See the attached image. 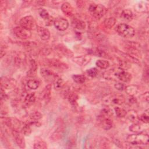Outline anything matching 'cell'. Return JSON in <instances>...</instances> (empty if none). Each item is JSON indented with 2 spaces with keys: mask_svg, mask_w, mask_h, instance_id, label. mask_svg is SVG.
<instances>
[{
  "mask_svg": "<svg viewBox=\"0 0 149 149\" xmlns=\"http://www.w3.org/2000/svg\"><path fill=\"white\" fill-rule=\"evenodd\" d=\"M148 135L141 132L128 135L126 138V140L129 144L135 146L148 144Z\"/></svg>",
  "mask_w": 149,
  "mask_h": 149,
  "instance_id": "obj_1",
  "label": "cell"
},
{
  "mask_svg": "<svg viewBox=\"0 0 149 149\" xmlns=\"http://www.w3.org/2000/svg\"><path fill=\"white\" fill-rule=\"evenodd\" d=\"M124 48L128 52V55L137 59L141 57V45L139 43L134 41H124L123 44Z\"/></svg>",
  "mask_w": 149,
  "mask_h": 149,
  "instance_id": "obj_2",
  "label": "cell"
},
{
  "mask_svg": "<svg viewBox=\"0 0 149 149\" xmlns=\"http://www.w3.org/2000/svg\"><path fill=\"white\" fill-rule=\"evenodd\" d=\"M102 101L104 104L107 106H119L124 103L125 99L122 94L113 93L108 94L104 97Z\"/></svg>",
  "mask_w": 149,
  "mask_h": 149,
  "instance_id": "obj_3",
  "label": "cell"
},
{
  "mask_svg": "<svg viewBox=\"0 0 149 149\" xmlns=\"http://www.w3.org/2000/svg\"><path fill=\"white\" fill-rule=\"evenodd\" d=\"M116 31L119 36L126 38H132L135 34L134 29L129 24L120 23L116 27Z\"/></svg>",
  "mask_w": 149,
  "mask_h": 149,
  "instance_id": "obj_4",
  "label": "cell"
},
{
  "mask_svg": "<svg viewBox=\"0 0 149 149\" xmlns=\"http://www.w3.org/2000/svg\"><path fill=\"white\" fill-rule=\"evenodd\" d=\"M88 10L91 15L97 19L102 17L107 12V8L101 4L91 3L89 5Z\"/></svg>",
  "mask_w": 149,
  "mask_h": 149,
  "instance_id": "obj_5",
  "label": "cell"
},
{
  "mask_svg": "<svg viewBox=\"0 0 149 149\" xmlns=\"http://www.w3.org/2000/svg\"><path fill=\"white\" fill-rule=\"evenodd\" d=\"M42 63L45 66L59 70L60 71H65L67 70L69 68L68 65L66 63L55 58L44 59L42 61Z\"/></svg>",
  "mask_w": 149,
  "mask_h": 149,
  "instance_id": "obj_6",
  "label": "cell"
},
{
  "mask_svg": "<svg viewBox=\"0 0 149 149\" xmlns=\"http://www.w3.org/2000/svg\"><path fill=\"white\" fill-rule=\"evenodd\" d=\"M20 26L28 30H35L38 27L36 21L31 16H26L22 17L19 21Z\"/></svg>",
  "mask_w": 149,
  "mask_h": 149,
  "instance_id": "obj_7",
  "label": "cell"
},
{
  "mask_svg": "<svg viewBox=\"0 0 149 149\" xmlns=\"http://www.w3.org/2000/svg\"><path fill=\"white\" fill-rule=\"evenodd\" d=\"M99 125L105 130L110 129L113 125V121L111 116L100 114L97 119Z\"/></svg>",
  "mask_w": 149,
  "mask_h": 149,
  "instance_id": "obj_8",
  "label": "cell"
},
{
  "mask_svg": "<svg viewBox=\"0 0 149 149\" xmlns=\"http://www.w3.org/2000/svg\"><path fill=\"white\" fill-rule=\"evenodd\" d=\"M13 32L17 37L22 40H27L31 36V30L21 26H16L14 27Z\"/></svg>",
  "mask_w": 149,
  "mask_h": 149,
  "instance_id": "obj_9",
  "label": "cell"
},
{
  "mask_svg": "<svg viewBox=\"0 0 149 149\" xmlns=\"http://www.w3.org/2000/svg\"><path fill=\"white\" fill-rule=\"evenodd\" d=\"M12 134L17 145L19 147L24 148L26 146V144L24 138L23 136L24 134L22 133V132L19 131V129H13L12 130Z\"/></svg>",
  "mask_w": 149,
  "mask_h": 149,
  "instance_id": "obj_10",
  "label": "cell"
},
{
  "mask_svg": "<svg viewBox=\"0 0 149 149\" xmlns=\"http://www.w3.org/2000/svg\"><path fill=\"white\" fill-rule=\"evenodd\" d=\"M54 25L58 30L65 31L69 27V22L63 17H58L55 19Z\"/></svg>",
  "mask_w": 149,
  "mask_h": 149,
  "instance_id": "obj_11",
  "label": "cell"
},
{
  "mask_svg": "<svg viewBox=\"0 0 149 149\" xmlns=\"http://www.w3.org/2000/svg\"><path fill=\"white\" fill-rule=\"evenodd\" d=\"M16 81L12 78L9 77H2L1 80V88L3 89L10 90L15 88L16 86Z\"/></svg>",
  "mask_w": 149,
  "mask_h": 149,
  "instance_id": "obj_12",
  "label": "cell"
},
{
  "mask_svg": "<svg viewBox=\"0 0 149 149\" xmlns=\"http://www.w3.org/2000/svg\"><path fill=\"white\" fill-rule=\"evenodd\" d=\"M4 120L2 121L5 125L8 126L9 127L13 129H19L21 123L20 120L14 118H4Z\"/></svg>",
  "mask_w": 149,
  "mask_h": 149,
  "instance_id": "obj_13",
  "label": "cell"
},
{
  "mask_svg": "<svg viewBox=\"0 0 149 149\" xmlns=\"http://www.w3.org/2000/svg\"><path fill=\"white\" fill-rule=\"evenodd\" d=\"M91 59V57L89 55L78 56L73 57L72 59L74 63L79 65V66H82L88 64L90 62Z\"/></svg>",
  "mask_w": 149,
  "mask_h": 149,
  "instance_id": "obj_14",
  "label": "cell"
},
{
  "mask_svg": "<svg viewBox=\"0 0 149 149\" xmlns=\"http://www.w3.org/2000/svg\"><path fill=\"white\" fill-rule=\"evenodd\" d=\"M40 74L47 81H54L57 76L52 71L47 68H41L40 69Z\"/></svg>",
  "mask_w": 149,
  "mask_h": 149,
  "instance_id": "obj_15",
  "label": "cell"
},
{
  "mask_svg": "<svg viewBox=\"0 0 149 149\" xmlns=\"http://www.w3.org/2000/svg\"><path fill=\"white\" fill-rule=\"evenodd\" d=\"M121 69L118 68H112L104 73L103 76L107 80H113L118 77V74Z\"/></svg>",
  "mask_w": 149,
  "mask_h": 149,
  "instance_id": "obj_16",
  "label": "cell"
},
{
  "mask_svg": "<svg viewBox=\"0 0 149 149\" xmlns=\"http://www.w3.org/2000/svg\"><path fill=\"white\" fill-rule=\"evenodd\" d=\"M37 34L40 38L44 41L48 40L50 38V32L47 28L42 26H38L36 29Z\"/></svg>",
  "mask_w": 149,
  "mask_h": 149,
  "instance_id": "obj_17",
  "label": "cell"
},
{
  "mask_svg": "<svg viewBox=\"0 0 149 149\" xmlns=\"http://www.w3.org/2000/svg\"><path fill=\"white\" fill-rule=\"evenodd\" d=\"M26 60V55L23 52H17L14 57V63L16 66L18 67L22 66Z\"/></svg>",
  "mask_w": 149,
  "mask_h": 149,
  "instance_id": "obj_18",
  "label": "cell"
},
{
  "mask_svg": "<svg viewBox=\"0 0 149 149\" xmlns=\"http://www.w3.org/2000/svg\"><path fill=\"white\" fill-rule=\"evenodd\" d=\"M55 48L58 51V52L62 54L63 56H65L66 57L71 58V57H73V52L63 44L57 45L56 46Z\"/></svg>",
  "mask_w": 149,
  "mask_h": 149,
  "instance_id": "obj_19",
  "label": "cell"
},
{
  "mask_svg": "<svg viewBox=\"0 0 149 149\" xmlns=\"http://www.w3.org/2000/svg\"><path fill=\"white\" fill-rule=\"evenodd\" d=\"M117 78L122 82L128 83L131 81L132 79V76L130 73L126 72V70H121L118 74Z\"/></svg>",
  "mask_w": 149,
  "mask_h": 149,
  "instance_id": "obj_20",
  "label": "cell"
},
{
  "mask_svg": "<svg viewBox=\"0 0 149 149\" xmlns=\"http://www.w3.org/2000/svg\"><path fill=\"white\" fill-rule=\"evenodd\" d=\"M61 10L66 15L71 16L74 14V9L72 6L68 2H64L61 5Z\"/></svg>",
  "mask_w": 149,
  "mask_h": 149,
  "instance_id": "obj_21",
  "label": "cell"
},
{
  "mask_svg": "<svg viewBox=\"0 0 149 149\" xmlns=\"http://www.w3.org/2000/svg\"><path fill=\"white\" fill-rule=\"evenodd\" d=\"M119 68L122 70H126L131 68V63L129 59L122 58H118Z\"/></svg>",
  "mask_w": 149,
  "mask_h": 149,
  "instance_id": "obj_22",
  "label": "cell"
},
{
  "mask_svg": "<svg viewBox=\"0 0 149 149\" xmlns=\"http://www.w3.org/2000/svg\"><path fill=\"white\" fill-rule=\"evenodd\" d=\"M72 26L77 30H84L86 27V24L84 20L78 18H74L72 20Z\"/></svg>",
  "mask_w": 149,
  "mask_h": 149,
  "instance_id": "obj_23",
  "label": "cell"
},
{
  "mask_svg": "<svg viewBox=\"0 0 149 149\" xmlns=\"http://www.w3.org/2000/svg\"><path fill=\"white\" fill-rule=\"evenodd\" d=\"M37 68L38 66L37 62L34 59H31L30 60V69L27 72V76L30 77H33L36 76Z\"/></svg>",
  "mask_w": 149,
  "mask_h": 149,
  "instance_id": "obj_24",
  "label": "cell"
},
{
  "mask_svg": "<svg viewBox=\"0 0 149 149\" xmlns=\"http://www.w3.org/2000/svg\"><path fill=\"white\" fill-rule=\"evenodd\" d=\"M125 92L130 97H134L139 91V87L137 85L130 84L125 87Z\"/></svg>",
  "mask_w": 149,
  "mask_h": 149,
  "instance_id": "obj_25",
  "label": "cell"
},
{
  "mask_svg": "<svg viewBox=\"0 0 149 149\" xmlns=\"http://www.w3.org/2000/svg\"><path fill=\"white\" fill-rule=\"evenodd\" d=\"M135 10L138 12H147L148 11V5L146 2L141 1L136 5Z\"/></svg>",
  "mask_w": 149,
  "mask_h": 149,
  "instance_id": "obj_26",
  "label": "cell"
},
{
  "mask_svg": "<svg viewBox=\"0 0 149 149\" xmlns=\"http://www.w3.org/2000/svg\"><path fill=\"white\" fill-rule=\"evenodd\" d=\"M129 129L130 131L136 133H140L142 131H143L144 129V125L136 122L130 125Z\"/></svg>",
  "mask_w": 149,
  "mask_h": 149,
  "instance_id": "obj_27",
  "label": "cell"
},
{
  "mask_svg": "<svg viewBox=\"0 0 149 149\" xmlns=\"http://www.w3.org/2000/svg\"><path fill=\"white\" fill-rule=\"evenodd\" d=\"M51 86L50 84L47 86L44 90H43L41 94V98L42 100L45 102H48L50 99L51 95Z\"/></svg>",
  "mask_w": 149,
  "mask_h": 149,
  "instance_id": "obj_28",
  "label": "cell"
},
{
  "mask_svg": "<svg viewBox=\"0 0 149 149\" xmlns=\"http://www.w3.org/2000/svg\"><path fill=\"white\" fill-rule=\"evenodd\" d=\"M53 82H54V88L56 90H60L64 87L65 83L61 77H59L58 76L56 77V78L54 79Z\"/></svg>",
  "mask_w": 149,
  "mask_h": 149,
  "instance_id": "obj_29",
  "label": "cell"
},
{
  "mask_svg": "<svg viewBox=\"0 0 149 149\" xmlns=\"http://www.w3.org/2000/svg\"><path fill=\"white\" fill-rule=\"evenodd\" d=\"M120 17L125 20L130 21L133 18V12L129 9H124L121 12Z\"/></svg>",
  "mask_w": 149,
  "mask_h": 149,
  "instance_id": "obj_30",
  "label": "cell"
},
{
  "mask_svg": "<svg viewBox=\"0 0 149 149\" xmlns=\"http://www.w3.org/2000/svg\"><path fill=\"white\" fill-rule=\"evenodd\" d=\"M36 98L34 93H30L26 94V95L25 96L24 102L27 105H30L34 103V102L36 101Z\"/></svg>",
  "mask_w": 149,
  "mask_h": 149,
  "instance_id": "obj_31",
  "label": "cell"
},
{
  "mask_svg": "<svg viewBox=\"0 0 149 149\" xmlns=\"http://www.w3.org/2000/svg\"><path fill=\"white\" fill-rule=\"evenodd\" d=\"M33 148L34 149H46L47 148V143L42 139H38L36 140Z\"/></svg>",
  "mask_w": 149,
  "mask_h": 149,
  "instance_id": "obj_32",
  "label": "cell"
},
{
  "mask_svg": "<svg viewBox=\"0 0 149 149\" xmlns=\"http://www.w3.org/2000/svg\"><path fill=\"white\" fill-rule=\"evenodd\" d=\"M116 19L113 17H109L105 19L104 25L107 29H111L113 27L116 23Z\"/></svg>",
  "mask_w": 149,
  "mask_h": 149,
  "instance_id": "obj_33",
  "label": "cell"
},
{
  "mask_svg": "<svg viewBox=\"0 0 149 149\" xmlns=\"http://www.w3.org/2000/svg\"><path fill=\"white\" fill-rule=\"evenodd\" d=\"M125 116H126L127 118L130 121L134 122L138 119L139 116H138L136 111H134L133 109H131V110H129V111H127L126 112V115Z\"/></svg>",
  "mask_w": 149,
  "mask_h": 149,
  "instance_id": "obj_34",
  "label": "cell"
},
{
  "mask_svg": "<svg viewBox=\"0 0 149 149\" xmlns=\"http://www.w3.org/2000/svg\"><path fill=\"white\" fill-rule=\"evenodd\" d=\"M27 86L30 89L36 90L40 86V82L37 80L30 79L27 82Z\"/></svg>",
  "mask_w": 149,
  "mask_h": 149,
  "instance_id": "obj_35",
  "label": "cell"
},
{
  "mask_svg": "<svg viewBox=\"0 0 149 149\" xmlns=\"http://www.w3.org/2000/svg\"><path fill=\"white\" fill-rule=\"evenodd\" d=\"M96 66L101 69H106L109 66V62L106 60L98 59L95 62Z\"/></svg>",
  "mask_w": 149,
  "mask_h": 149,
  "instance_id": "obj_36",
  "label": "cell"
},
{
  "mask_svg": "<svg viewBox=\"0 0 149 149\" xmlns=\"http://www.w3.org/2000/svg\"><path fill=\"white\" fill-rule=\"evenodd\" d=\"M73 81L77 84H83L86 81V77L83 74H74L72 76Z\"/></svg>",
  "mask_w": 149,
  "mask_h": 149,
  "instance_id": "obj_37",
  "label": "cell"
},
{
  "mask_svg": "<svg viewBox=\"0 0 149 149\" xmlns=\"http://www.w3.org/2000/svg\"><path fill=\"white\" fill-rule=\"evenodd\" d=\"M77 99H78V96L77 94L74 93L69 94L68 95V100L70 104L73 107H76L77 105Z\"/></svg>",
  "mask_w": 149,
  "mask_h": 149,
  "instance_id": "obj_38",
  "label": "cell"
},
{
  "mask_svg": "<svg viewBox=\"0 0 149 149\" xmlns=\"http://www.w3.org/2000/svg\"><path fill=\"white\" fill-rule=\"evenodd\" d=\"M116 115L118 118H123L126 116L127 111L122 108L119 107H115L114 108Z\"/></svg>",
  "mask_w": 149,
  "mask_h": 149,
  "instance_id": "obj_39",
  "label": "cell"
},
{
  "mask_svg": "<svg viewBox=\"0 0 149 149\" xmlns=\"http://www.w3.org/2000/svg\"><path fill=\"white\" fill-rule=\"evenodd\" d=\"M38 12V13H39V15L40 16V17L41 18H42L44 20L48 19L50 17L48 12L45 9H44L43 8H39Z\"/></svg>",
  "mask_w": 149,
  "mask_h": 149,
  "instance_id": "obj_40",
  "label": "cell"
},
{
  "mask_svg": "<svg viewBox=\"0 0 149 149\" xmlns=\"http://www.w3.org/2000/svg\"><path fill=\"white\" fill-rule=\"evenodd\" d=\"M148 109H147L144 112V113L141 114L140 116H138V118L143 123H148Z\"/></svg>",
  "mask_w": 149,
  "mask_h": 149,
  "instance_id": "obj_41",
  "label": "cell"
},
{
  "mask_svg": "<svg viewBox=\"0 0 149 149\" xmlns=\"http://www.w3.org/2000/svg\"><path fill=\"white\" fill-rule=\"evenodd\" d=\"M32 130L30 125L26 124L22 129V132L24 136H29L31 133Z\"/></svg>",
  "mask_w": 149,
  "mask_h": 149,
  "instance_id": "obj_42",
  "label": "cell"
},
{
  "mask_svg": "<svg viewBox=\"0 0 149 149\" xmlns=\"http://www.w3.org/2000/svg\"><path fill=\"white\" fill-rule=\"evenodd\" d=\"M30 118L34 120H38L42 118V114L38 111H34L30 113Z\"/></svg>",
  "mask_w": 149,
  "mask_h": 149,
  "instance_id": "obj_43",
  "label": "cell"
},
{
  "mask_svg": "<svg viewBox=\"0 0 149 149\" xmlns=\"http://www.w3.org/2000/svg\"><path fill=\"white\" fill-rule=\"evenodd\" d=\"M100 145L101 146L100 147L101 148H109L110 147V143L109 141L108 140V139H106V138H102L100 142Z\"/></svg>",
  "mask_w": 149,
  "mask_h": 149,
  "instance_id": "obj_44",
  "label": "cell"
},
{
  "mask_svg": "<svg viewBox=\"0 0 149 149\" xmlns=\"http://www.w3.org/2000/svg\"><path fill=\"white\" fill-rule=\"evenodd\" d=\"M87 73L90 77H94L98 74V70L96 68H92L87 70Z\"/></svg>",
  "mask_w": 149,
  "mask_h": 149,
  "instance_id": "obj_45",
  "label": "cell"
},
{
  "mask_svg": "<svg viewBox=\"0 0 149 149\" xmlns=\"http://www.w3.org/2000/svg\"><path fill=\"white\" fill-rule=\"evenodd\" d=\"M92 54L96 55L97 56H99V57H105L106 56V53L102 51L100 49H95L93 50L92 51Z\"/></svg>",
  "mask_w": 149,
  "mask_h": 149,
  "instance_id": "obj_46",
  "label": "cell"
},
{
  "mask_svg": "<svg viewBox=\"0 0 149 149\" xmlns=\"http://www.w3.org/2000/svg\"><path fill=\"white\" fill-rule=\"evenodd\" d=\"M114 87L116 90H118L119 91H122L123 89H125L124 84L123 83H119V82H118L116 84H115Z\"/></svg>",
  "mask_w": 149,
  "mask_h": 149,
  "instance_id": "obj_47",
  "label": "cell"
},
{
  "mask_svg": "<svg viewBox=\"0 0 149 149\" xmlns=\"http://www.w3.org/2000/svg\"><path fill=\"white\" fill-rule=\"evenodd\" d=\"M140 99L143 101L148 102V92L147 91L140 95Z\"/></svg>",
  "mask_w": 149,
  "mask_h": 149,
  "instance_id": "obj_48",
  "label": "cell"
},
{
  "mask_svg": "<svg viewBox=\"0 0 149 149\" xmlns=\"http://www.w3.org/2000/svg\"><path fill=\"white\" fill-rule=\"evenodd\" d=\"M51 52V49L49 47H44V48L42 49V51H41V53L44 55H47L48 54H49Z\"/></svg>",
  "mask_w": 149,
  "mask_h": 149,
  "instance_id": "obj_49",
  "label": "cell"
},
{
  "mask_svg": "<svg viewBox=\"0 0 149 149\" xmlns=\"http://www.w3.org/2000/svg\"><path fill=\"white\" fill-rule=\"evenodd\" d=\"M5 51H3L2 49H1V58H2L3 56H5Z\"/></svg>",
  "mask_w": 149,
  "mask_h": 149,
  "instance_id": "obj_50",
  "label": "cell"
}]
</instances>
